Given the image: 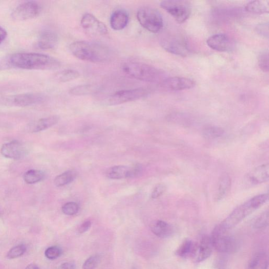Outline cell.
Masks as SVG:
<instances>
[{
	"label": "cell",
	"mask_w": 269,
	"mask_h": 269,
	"mask_svg": "<svg viewBox=\"0 0 269 269\" xmlns=\"http://www.w3.org/2000/svg\"><path fill=\"white\" fill-rule=\"evenodd\" d=\"M213 245L211 238L205 235L201 239L199 244H197L196 250L193 259L197 263L204 262L212 255Z\"/></svg>",
	"instance_id": "cell-17"
},
{
	"label": "cell",
	"mask_w": 269,
	"mask_h": 269,
	"mask_svg": "<svg viewBox=\"0 0 269 269\" xmlns=\"http://www.w3.org/2000/svg\"><path fill=\"white\" fill-rule=\"evenodd\" d=\"M160 6L171 14L179 23L186 22L191 13V5L187 1L166 0L161 2Z\"/></svg>",
	"instance_id": "cell-6"
},
{
	"label": "cell",
	"mask_w": 269,
	"mask_h": 269,
	"mask_svg": "<svg viewBox=\"0 0 269 269\" xmlns=\"http://www.w3.org/2000/svg\"><path fill=\"white\" fill-rule=\"evenodd\" d=\"M160 84L163 90L169 91H176L190 89L194 88V81L182 77H172L165 79Z\"/></svg>",
	"instance_id": "cell-13"
},
{
	"label": "cell",
	"mask_w": 269,
	"mask_h": 269,
	"mask_svg": "<svg viewBox=\"0 0 269 269\" xmlns=\"http://www.w3.org/2000/svg\"><path fill=\"white\" fill-rule=\"evenodd\" d=\"M80 77V74L78 71L67 69L58 73L55 75V80L58 82L65 83L77 79Z\"/></svg>",
	"instance_id": "cell-30"
},
{
	"label": "cell",
	"mask_w": 269,
	"mask_h": 269,
	"mask_svg": "<svg viewBox=\"0 0 269 269\" xmlns=\"http://www.w3.org/2000/svg\"><path fill=\"white\" fill-rule=\"evenodd\" d=\"M1 153L5 158L17 160L26 155L28 149L21 142L13 140L2 145Z\"/></svg>",
	"instance_id": "cell-15"
},
{
	"label": "cell",
	"mask_w": 269,
	"mask_h": 269,
	"mask_svg": "<svg viewBox=\"0 0 269 269\" xmlns=\"http://www.w3.org/2000/svg\"><path fill=\"white\" fill-rule=\"evenodd\" d=\"M60 119V117L56 115L41 119L32 126V131L34 133H38L47 130L56 125Z\"/></svg>",
	"instance_id": "cell-24"
},
{
	"label": "cell",
	"mask_w": 269,
	"mask_h": 269,
	"mask_svg": "<svg viewBox=\"0 0 269 269\" xmlns=\"http://www.w3.org/2000/svg\"><path fill=\"white\" fill-rule=\"evenodd\" d=\"M131 167L127 166H115L109 168L106 172L108 179H121L131 178Z\"/></svg>",
	"instance_id": "cell-21"
},
{
	"label": "cell",
	"mask_w": 269,
	"mask_h": 269,
	"mask_svg": "<svg viewBox=\"0 0 269 269\" xmlns=\"http://www.w3.org/2000/svg\"><path fill=\"white\" fill-rule=\"evenodd\" d=\"M166 190V187L163 183H159L156 185L154 188L152 193H151V198L156 199L161 196Z\"/></svg>",
	"instance_id": "cell-38"
},
{
	"label": "cell",
	"mask_w": 269,
	"mask_h": 269,
	"mask_svg": "<svg viewBox=\"0 0 269 269\" xmlns=\"http://www.w3.org/2000/svg\"><path fill=\"white\" fill-rule=\"evenodd\" d=\"M7 36V33L6 30L2 27H0V45L5 40Z\"/></svg>",
	"instance_id": "cell-43"
},
{
	"label": "cell",
	"mask_w": 269,
	"mask_h": 269,
	"mask_svg": "<svg viewBox=\"0 0 269 269\" xmlns=\"http://www.w3.org/2000/svg\"><path fill=\"white\" fill-rule=\"evenodd\" d=\"M91 223L90 221H87L83 223L79 226L78 232L82 234L87 232L90 228Z\"/></svg>",
	"instance_id": "cell-41"
},
{
	"label": "cell",
	"mask_w": 269,
	"mask_h": 269,
	"mask_svg": "<svg viewBox=\"0 0 269 269\" xmlns=\"http://www.w3.org/2000/svg\"><path fill=\"white\" fill-rule=\"evenodd\" d=\"M81 24L84 30L92 36L104 37L108 34L106 25L90 13H86L83 16Z\"/></svg>",
	"instance_id": "cell-11"
},
{
	"label": "cell",
	"mask_w": 269,
	"mask_h": 269,
	"mask_svg": "<svg viewBox=\"0 0 269 269\" xmlns=\"http://www.w3.org/2000/svg\"><path fill=\"white\" fill-rule=\"evenodd\" d=\"M269 224V211L265 212L256 220L254 224V228L262 229L266 228Z\"/></svg>",
	"instance_id": "cell-33"
},
{
	"label": "cell",
	"mask_w": 269,
	"mask_h": 269,
	"mask_svg": "<svg viewBox=\"0 0 269 269\" xmlns=\"http://www.w3.org/2000/svg\"><path fill=\"white\" fill-rule=\"evenodd\" d=\"M80 209L79 205L75 202H70L64 204L62 208V212L67 216H73L77 214Z\"/></svg>",
	"instance_id": "cell-35"
},
{
	"label": "cell",
	"mask_w": 269,
	"mask_h": 269,
	"mask_svg": "<svg viewBox=\"0 0 269 269\" xmlns=\"http://www.w3.org/2000/svg\"><path fill=\"white\" fill-rule=\"evenodd\" d=\"M257 33L260 36L265 38H269V24L268 23H262L257 25L256 28Z\"/></svg>",
	"instance_id": "cell-39"
},
{
	"label": "cell",
	"mask_w": 269,
	"mask_h": 269,
	"mask_svg": "<svg viewBox=\"0 0 269 269\" xmlns=\"http://www.w3.org/2000/svg\"><path fill=\"white\" fill-rule=\"evenodd\" d=\"M129 18L127 12L123 9L115 10L111 15L110 24L111 28L116 31L122 30L127 26Z\"/></svg>",
	"instance_id": "cell-19"
},
{
	"label": "cell",
	"mask_w": 269,
	"mask_h": 269,
	"mask_svg": "<svg viewBox=\"0 0 269 269\" xmlns=\"http://www.w3.org/2000/svg\"><path fill=\"white\" fill-rule=\"evenodd\" d=\"M75 265L72 262H68L63 264L59 267L58 269H75Z\"/></svg>",
	"instance_id": "cell-42"
},
{
	"label": "cell",
	"mask_w": 269,
	"mask_h": 269,
	"mask_svg": "<svg viewBox=\"0 0 269 269\" xmlns=\"http://www.w3.org/2000/svg\"><path fill=\"white\" fill-rule=\"evenodd\" d=\"M211 238L214 248L223 253H231L237 250L239 244L228 231L224 229L220 225L214 228Z\"/></svg>",
	"instance_id": "cell-5"
},
{
	"label": "cell",
	"mask_w": 269,
	"mask_h": 269,
	"mask_svg": "<svg viewBox=\"0 0 269 269\" xmlns=\"http://www.w3.org/2000/svg\"><path fill=\"white\" fill-rule=\"evenodd\" d=\"M231 188V180L228 174L223 175L219 180L217 193V199L218 201L224 199L230 191Z\"/></svg>",
	"instance_id": "cell-23"
},
{
	"label": "cell",
	"mask_w": 269,
	"mask_h": 269,
	"mask_svg": "<svg viewBox=\"0 0 269 269\" xmlns=\"http://www.w3.org/2000/svg\"><path fill=\"white\" fill-rule=\"evenodd\" d=\"M72 54L80 60L91 63H100L110 59L111 51L106 46L88 41L74 42L70 45Z\"/></svg>",
	"instance_id": "cell-2"
},
{
	"label": "cell",
	"mask_w": 269,
	"mask_h": 269,
	"mask_svg": "<svg viewBox=\"0 0 269 269\" xmlns=\"http://www.w3.org/2000/svg\"><path fill=\"white\" fill-rule=\"evenodd\" d=\"M137 18L141 26L151 33H159L163 28V16L154 8L141 7L137 11Z\"/></svg>",
	"instance_id": "cell-4"
},
{
	"label": "cell",
	"mask_w": 269,
	"mask_h": 269,
	"mask_svg": "<svg viewBox=\"0 0 269 269\" xmlns=\"http://www.w3.org/2000/svg\"><path fill=\"white\" fill-rule=\"evenodd\" d=\"M131 178H136L140 176L142 174L143 168L139 164H134L131 167Z\"/></svg>",
	"instance_id": "cell-40"
},
{
	"label": "cell",
	"mask_w": 269,
	"mask_h": 269,
	"mask_svg": "<svg viewBox=\"0 0 269 269\" xmlns=\"http://www.w3.org/2000/svg\"><path fill=\"white\" fill-rule=\"evenodd\" d=\"M27 247L24 245L16 246L8 251L6 258L10 260L20 258L25 253Z\"/></svg>",
	"instance_id": "cell-32"
},
{
	"label": "cell",
	"mask_w": 269,
	"mask_h": 269,
	"mask_svg": "<svg viewBox=\"0 0 269 269\" xmlns=\"http://www.w3.org/2000/svg\"><path fill=\"white\" fill-rule=\"evenodd\" d=\"M100 257L98 255H94L89 258L83 265V269H95L99 265Z\"/></svg>",
	"instance_id": "cell-36"
},
{
	"label": "cell",
	"mask_w": 269,
	"mask_h": 269,
	"mask_svg": "<svg viewBox=\"0 0 269 269\" xmlns=\"http://www.w3.org/2000/svg\"><path fill=\"white\" fill-rule=\"evenodd\" d=\"M42 6L35 1H25L17 6L11 14L13 20L24 21L36 18L41 13Z\"/></svg>",
	"instance_id": "cell-9"
},
{
	"label": "cell",
	"mask_w": 269,
	"mask_h": 269,
	"mask_svg": "<svg viewBox=\"0 0 269 269\" xmlns=\"http://www.w3.org/2000/svg\"><path fill=\"white\" fill-rule=\"evenodd\" d=\"M58 36L51 30H45L41 34L38 45L40 48L44 50L51 49L58 44Z\"/></svg>",
	"instance_id": "cell-18"
},
{
	"label": "cell",
	"mask_w": 269,
	"mask_h": 269,
	"mask_svg": "<svg viewBox=\"0 0 269 269\" xmlns=\"http://www.w3.org/2000/svg\"><path fill=\"white\" fill-rule=\"evenodd\" d=\"M148 93L147 90L142 88L119 90L109 97L108 102L111 106L121 105L140 99Z\"/></svg>",
	"instance_id": "cell-10"
},
{
	"label": "cell",
	"mask_w": 269,
	"mask_h": 269,
	"mask_svg": "<svg viewBox=\"0 0 269 269\" xmlns=\"http://www.w3.org/2000/svg\"><path fill=\"white\" fill-rule=\"evenodd\" d=\"M162 46L166 51L181 56H186L190 49L186 39L177 34H167L161 40Z\"/></svg>",
	"instance_id": "cell-8"
},
{
	"label": "cell",
	"mask_w": 269,
	"mask_h": 269,
	"mask_svg": "<svg viewBox=\"0 0 269 269\" xmlns=\"http://www.w3.org/2000/svg\"><path fill=\"white\" fill-rule=\"evenodd\" d=\"M269 259L265 252H259L250 261L248 269H268Z\"/></svg>",
	"instance_id": "cell-26"
},
{
	"label": "cell",
	"mask_w": 269,
	"mask_h": 269,
	"mask_svg": "<svg viewBox=\"0 0 269 269\" xmlns=\"http://www.w3.org/2000/svg\"><path fill=\"white\" fill-rule=\"evenodd\" d=\"M45 99V96L37 92L16 95L10 98L11 104L16 106L27 107L40 104Z\"/></svg>",
	"instance_id": "cell-14"
},
{
	"label": "cell",
	"mask_w": 269,
	"mask_h": 269,
	"mask_svg": "<svg viewBox=\"0 0 269 269\" xmlns=\"http://www.w3.org/2000/svg\"><path fill=\"white\" fill-rule=\"evenodd\" d=\"M269 51L268 50H264L260 53L258 58V64L260 69L265 72L269 71Z\"/></svg>",
	"instance_id": "cell-34"
},
{
	"label": "cell",
	"mask_w": 269,
	"mask_h": 269,
	"mask_svg": "<svg viewBox=\"0 0 269 269\" xmlns=\"http://www.w3.org/2000/svg\"><path fill=\"white\" fill-rule=\"evenodd\" d=\"M7 64L15 68L29 70H54L61 66L57 59L37 53L13 54L8 58Z\"/></svg>",
	"instance_id": "cell-1"
},
{
	"label": "cell",
	"mask_w": 269,
	"mask_h": 269,
	"mask_svg": "<svg viewBox=\"0 0 269 269\" xmlns=\"http://www.w3.org/2000/svg\"><path fill=\"white\" fill-rule=\"evenodd\" d=\"M245 10L249 12L255 14L268 13L269 11V2L268 1H252L245 6Z\"/></svg>",
	"instance_id": "cell-25"
},
{
	"label": "cell",
	"mask_w": 269,
	"mask_h": 269,
	"mask_svg": "<svg viewBox=\"0 0 269 269\" xmlns=\"http://www.w3.org/2000/svg\"><path fill=\"white\" fill-rule=\"evenodd\" d=\"M45 173L40 170H31L25 173L24 179L28 184H34L43 180Z\"/></svg>",
	"instance_id": "cell-28"
},
{
	"label": "cell",
	"mask_w": 269,
	"mask_h": 269,
	"mask_svg": "<svg viewBox=\"0 0 269 269\" xmlns=\"http://www.w3.org/2000/svg\"><path fill=\"white\" fill-rule=\"evenodd\" d=\"M77 174L74 171H67L58 175L55 179L54 183L56 187H62L72 182L76 178Z\"/></svg>",
	"instance_id": "cell-27"
},
{
	"label": "cell",
	"mask_w": 269,
	"mask_h": 269,
	"mask_svg": "<svg viewBox=\"0 0 269 269\" xmlns=\"http://www.w3.org/2000/svg\"><path fill=\"white\" fill-rule=\"evenodd\" d=\"M122 69L129 77L145 82L160 84L167 78L164 72L146 63L125 62L123 64Z\"/></svg>",
	"instance_id": "cell-3"
},
{
	"label": "cell",
	"mask_w": 269,
	"mask_h": 269,
	"mask_svg": "<svg viewBox=\"0 0 269 269\" xmlns=\"http://www.w3.org/2000/svg\"><path fill=\"white\" fill-rule=\"evenodd\" d=\"M151 230L159 238L165 239L172 236L174 233L173 226L163 221H157L151 224Z\"/></svg>",
	"instance_id": "cell-20"
},
{
	"label": "cell",
	"mask_w": 269,
	"mask_h": 269,
	"mask_svg": "<svg viewBox=\"0 0 269 269\" xmlns=\"http://www.w3.org/2000/svg\"><path fill=\"white\" fill-rule=\"evenodd\" d=\"M269 178L268 164L259 166L247 174L244 178V186L250 187L267 181Z\"/></svg>",
	"instance_id": "cell-12"
},
{
	"label": "cell",
	"mask_w": 269,
	"mask_h": 269,
	"mask_svg": "<svg viewBox=\"0 0 269 269\" xmlns=\"http://www.w3.org/2000/svg\"><path fill=\"white\" fill-rule=\"evenodd\" d=\"M98 88L93 85H82L71 89L69 93L74 96H82L94 93Z\"/></svg>",
	"instance_id": "cell-29"
},
{
	"label": "cell",
	"mask_w": 269,
	"mask_h": 269,
	"mask_svg": "<svg viewBox=\"0 0 269 269\" xmlns=\"http://www.w3.org/2000/svg\"><path fill=\"white\" fill-rule=\"evenodd\" d=\"M257 207L251 199L246 203L235 208L220 225L224 229L228 231L259 209Z\"/></svg>",
	"instance_id": "cell-7"
},
{
	"label": "cell",
	"mask_w": 269,
	"mask_h": 269,
	"mask_svg": "<svg viewBox=\"0 0 269 269\" xmlns=\"http://www.w3.org/2000/svg\"><path fill=\"white\" fill-rule=\"evenodd\" d=\"M25 269H40L37 265L35 264H31L29 265Z\"/></svg>",
	"instance_id": "cell-44"
},
{
	"label": "cell",
	"mask_w": 269,
	"mask_h": 269,
	"mask_svg": "<svg viewBox=\"0 0 269 269\" xmlns=\"http://www.w3.org/2000/svg\"><path fill=\"white\" fill-rule=\"evenodd\" d=\"M197 247V243L190 239H186L181 244L177 250L176 254L182 258L187 259L194 257Z\"/></svg>",
	"instance_id": "cell-22"
},
{
	"label": "cell",
	"mask_w": 269,
	"mask_h": 269,
	"mask_svg": "<svg viewBox=\"0 0 269 269\" xmlns=\"http://www.w3.org/2000/svg\"><path fill=\"white\" fill-rule=\"evenodd\" d=\"M224 130L217 126H208L203 131V136L207 139H214L222 136Z\"/></svg>",
	"instance_id": "cell-31"
},
{
	"label": "cell",
	"mask_w": 269,
	"mask_h": 269,
	"mask_svg": "<svg viewBox=\"0 0 269 269\" xmlns=\"http://www.w3.org/2000/svg\"><path fill=\"white\" fill-rule=\"evenodd\" d=\"M62 254L61 249L57 246L48 247L45 251V256L49 260H55Z\"/></svg>",
	"instance_id": "cell-37"
},
{
	"label": "cell",
	"mask_w": 269,
	"mask_h": 269,
	"mask_svg": "<svg viewBox=\"0 0 269 269\" xmlns=\"http://www.w3.org/2000/svg\"><path fill=\"white\" fill-rule=\"evenodd\" d=\"M207 44L212 49L218 52H227L232 47L230 38L225 34H216L210 37L207 40Z\"/></svg>",
	"instance_id": "cell-16"
}]
</instances>
